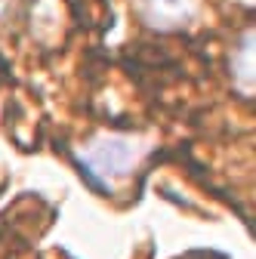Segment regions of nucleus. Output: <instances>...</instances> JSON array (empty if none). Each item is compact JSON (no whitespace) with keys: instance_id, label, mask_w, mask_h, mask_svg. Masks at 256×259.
Returning a JSON list of instances; mask_svg holds the SVG:
<instances>
[{"instance_id":"f257e3e1","label":"nucleus","mask_w":256,"mask_h":259,"mask_svg":"<svg viewBox=\"0 0 256 259\" xmlns=\"http://www.w3.org/2000/svg\"><path fill=\"white\" fill-rule=\"evenodd\" d=\"M142 148L133 136H96L83 154L74 157V164L80 170V176L96 188V191H111V179L114 176H126L133 170V164L139 160Z\"/></svg>"},{"instance_id":"f03ea898","label":"nucleus","mask_w":256,"mask_h":259,"mask_svg":"<svg viewBox=\"0 0 256 259\" xmlns=\"http://www.w3.org/2000/svg\"><path fill=\"white\" fill-rule=\"evenodd\" d=\"M145 25L157 31H173L195 19V0H133Z\"/></svg>"},{"instance_id":"7ed1b4c3","label":"nucleus","mask_w":256,"mask_h":259,"mask_svg":"<svg viewBox=\"0 0 256 259\" xmlns=\"http://www.w3.org/2000/svg\"><path fill=\"white\" fill-rule=\"evenodd\" d=\"M232 74H235V83L250 96L253 93V31H244V40L232 56Z\"/></svg>"},{"instance_id":"20e7f679","label":"nucleus","mask_w":256,"mask_h":259,"mask_svg":"<svg viewBox=\"0 0 256 259\" xmlns=\"http://www.w3.org/2000/svg\"><path fill=\"white\" fill-rule=\"evenodd\" d=\"M241 4H247V7H250V4H253V0H241Z\"/></svg>"}]
</instances>
